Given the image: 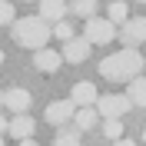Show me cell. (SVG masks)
Returning a JSON list of instances; mask_svg holds the SVG:
<instances>
[{
  "label": "cell",
  "instance_id": "8",
  "mask_svg": "<svg viewBox=\"0 0 146 146\" xmlns=\"http://www.w3.org/2000/svg\"><path fill=\"white\" fill-rule=\"evenodd\" d=\"M73 113H76V106H73L70 100H56V103L46 106V123H50V126H66L73 119Z\"/></svg>",
  "mask_w": 146,
  "mask_h": 146
},
{
  "label": "cell",
  "instance_id": "28",
  "mask_svg": "<svg viewBox=\"0 0 146 146\" xmlns=\"http://www.w3.org/2000/svg\"><path fill=\"white\" fill-rule=\"evenodd\" d=\"M0 146H3V139H0Z\"/></svg>",
  "mask_w": 146,
  "mask_h": 146
},
{
  "label": "cell",
  "instance_id": "19",
  "mask_svg": "<svg viewBox=\"0 0 146 146\" xmlns=\"http://www.w3.org/2000/svg\"><path fill=\"white\" fill-rule=\"evenodd\" d=\"M17 20V7L10 3V0H0V27H7Z\"/></svg>",
  "mask_w": 146,
  "mask_h": 146
},
{
  "label": "cell",
  "instance_id": "23",
  "mask_svg": "<svg viewBox=\"0 0 146 146\" xmlns=\"http://www.w3.org/2000/svg\"><path fill=\"white\" fill-rule=\"evenodd\" d=\"M17 146H36V139H20Z\"/></svg>",
  "mask_w": 146,
  "mask_h": 146
},
{
  "label": "cell",
  "instance_id": "9",
  "mask_svg": "<svg viewBox=\"0 0 146 146\" xmlns=\"http://www.w3.org/2000/svg\"><path fill=\"white\" fill-rule=\"evenodd\" d=\"M60 56H63L66 63H83V60L90 56V43H86L83 36H73V40H66V43H63Z\"/></svg>",
  "mask_w": 146,
  "mask_h": 146
},
{
  "label": "cell",
  "instance_id": "18",
  "mask_svg": "<svg viewBox=\"0 0 146 146\" xmlns=\"http://www.w3.org/2000/svg\"><path fill=\"white\" fill-rule=\"evenodd\" d=\"M103 136L106 139H123V119H103Z\"/></svg>",
  "mask_w": 146,
  "mask_h": 146
},
{
  "label": "cell",
  "instance_id": "25",
  "mask_svg": "<svg viewBox=\"0 0 146 146\" xmlns=\"http://www.w3.org/2000/svg\"><path fill=\"white\" fill-rule=\"evenodd\" d=\"M143 143H146V129H143Z\"/></svg>",
  "mask_w": 146,
  "mask_h": 146
},
{
  "label": "cell",
  "instance_id": "27",
  "mask_svg": "<svg viewBox=\"0 0 146 146\" xmlns=\"http://www.w3.org/2000/svg\"><path fill=\"white\" fill-rule=\"evenodd\" d=\"M0 100H3V93H0Z\"/></svg>",
  "mask_w": 146,
  "mask_h": 146
},
{
  "label": "cell",
  "instance_id": "17",
  "mask_svg": "<svg viewBox=\"0 0 146 146\" xmlns=\"http://www.w3.org/2000/svg\"><path fill=\"white\" fill-rule=\"evenodd\" d=\"M53 146H80V129H70V126H60Z\"/></svg>",
  "mask_w": 146,
  "mask_h": 146
},
{
  "label": "cell",
  "instance_id": "5",
  "mask_svg": "<svg viewBox=\"0 0 146 146\" xmlns=\"http://www.w3.org/2000/svg\"><path fill=\"white\" fill-rule=\"evenodd\" d=\"M116 36H119V43H123V50H136L146 40V17H129Z\"/></svg>",
  "mask_w": 146,
  "mask_h": 146
},
{
  "label": "cell",
  "instance_id": "10",
  "mask_svg": "<svg viewBox=\"0 0 146 146\" xmlns=\"http://www.w3.org/2000/svg\"><path fill=\"white\" fill-rule=\"evenodd\" d=\"M96 86H93L90 80H80V83H73V90H70V103L73 106H93L96 103Z\"/></svg>",
  "mask_w": 146,
  "mask_h": 146
},
{
  "label": "cell",
  "instance_id": "22",
  "mask_svg": "<svg viewBox=\"0 0 146 146\" xmlns=\"http://www.w3.org/2000/svg\"><path fill=\"white\" fill-rule=\"evenodd\" d=\"M3 133H7V116L0 113V136H3Z\"/></svg>",
  "mask_w": 146,
  "mask_h": 146
},
{
  "label": "cell",
  "instance_id": "16",
  "mask_svg": "<svg viewBox=\"0 0 146 146\" xmlns=\"http://www.w3.org/2000/svg\"><path fill=\"white\" fill-rule=\"evenodd\" d=\"M106 20L113 23V27H116V23H126V20H129V7L123 3V0H113L110 10H106Z\"/></svg>",
  "mask_w": 146,
  "mask_h": 146
},
{
  "label": "cell",
  "instance_id": "26",
  "mask_svg": "<svg viewBox=\"0 0 146 146\" xmlns=\"http://www.w3.org/2000/svg\"><path fill=\"white\" fill-rule=\"evenodd\" d=\"M136 3H146V0H136Z\"/></svg>",
  "mask_w": 146,
  "mask_h": 146
},
{
  "label": "cell",
  "instance_id": "15",
  "mask_svg": "<svg viewBox=\"0 0 146 146\" xmlns=\"http://www.w3.org/2000/svg\"><path fill=\"white\" fill-rule=\"evenodd\" d=\"M96 7H100L96 0H73L66 10H73V13H76L80 20H90V17H96Z\"/></svg>",
  "mask_w": 146,
  "mask_h": 146
},
{
  "label": "cell",
  "instance_id": "12",
  "mask_svg": "<svg viewBox=\"0 0 146 146\" xmlns=\"http://www.w3.org/2000/svg\"><path fill=\"white\" fill-rule=\"evenodd\" d=\"M36 3H40V13H36V17L43 20V23H60L63 13H66L63 0H36Z\"/></svg>",
  "mask_w": 146,
  "mask_h": 146
},
{
  "label": "cell",
  "instance_id": "14",
  "mask_svg": "<svg viewBox=\"0 0 146 146\" xmlns=\"http://www.w3.org/2000/svg\"><path fill=\"white\" fill-rule=\"evenodd\" d=\"M126 100H129V106H146V80L143 76H133V80H129Z\"/></svg>",
  "mask_w": 146,
  "mask_h": 146
},
{
  "label": "cell",
  "instance_id": "13",
  "mask_svg": "<svg viewBox=\"0 0 146 146\" xmlns=\"http://www.w3.org/2000/svg\"><path fill=\"white\" fill-rule=\"evenodd\" d=\"M73 123H76L73 129L86 133V129H93L96 123H100V113H96L93 106H76V113H73Z\"/></svg>",
  "mask_w": 146,
  "mask_h": 146
},
{
  "label": "cell",
  "instance_id": "7",
  "mask_svg": "<svg viewBox=\"0 0 146 146\" xmlns=\"http://www.w3.org/2000/svg\"><path fill=\"white\" fill-rule=\"evenodd\" d=\"M3 106L10 110V113H27L30 103H33V96H30V90H23V86H10L7 93H3Z\"/></svg>",
  "mask_w": 146,
  "mask_h": 146
},
{
  "label": "cell",
  "instance_id": "6",
  "mask_svg": "<svg viewBox=\"0 0 146 146\" xmlns=\"http://www.w3.org/2000/svg\"><path fill=\"white\" fill-rule=\"evenodd\" d=\"M33 129H36V123H33V116H27V113H13V119H7V133L13 139H33Z\"/></svg>",
  "mask_w": 146,
  "mask_h": 146
},
{
  "label": "cell",
  "instance_id": "20",
  "mask_svg": "<svg viewBox=\"0 0 146 146\" xmlns=\"http://www.w3.org/2000/svg\"><path fill=\"white\" fill-rule=\"evenodd\" d=\"M50 33H53L56 40H63V43H66V40H73V27L66 23V20H60V23H53V30H50Z\"/></svg>",
  "mask_w": 146,
  "mask_h": 146
},
{
  "label": "cell",
  "instance_id": "3",
  "mask_svg": "<svg viewBox=\"0 0 146 146\" xmlns=\"http://www.w3.org/2000/svg\"><path fill=\"white\" fill-rule=\"evenodd\" d=\"M83 40L90 46L93 43H113V40H116V27H113L106 17H90L86 27H83Z\"/></svg>",
  "mask_w": 146,
  "mask_h": 146
},
{
  "label": "cell",
  "instance_id": "24",
  "mask_svg": "<svg viewBox=\"0 0 146 146\" xmlns=\"http://www.w3.org/2000/svg\"><path fill=\"white\" fill-rule=\"evenodd\" d=\"M0 63H3V50H0Z\"/></svg>",
  "mask_w": 146,
  "mask_h": 146
},
{
  "label": "cell",
  "instance_id": "21",
  "mask_svg": "<svg viewBox=\"0 0 146 146\" xmlns=\"http://www.w3.org/2000/svg\"><path fill=\"white\" fill-rule=\"evenodd\" d=\"M113 146H136L133 139H113Z\"/></svg>",
  "mask_w": 146,
  "mask_h": 146
},
{
  "label": "cell",
  "instance_id": "4",
  "mask_svg": "<svg viewBox=\"0 0 146 146\" xmlns=\"http://www.w3.org/2000/svg\"><path fill=\"white\" fill-rule=\"evenodd\" d=\"M96 113H103V119H123V113H129V100L126 93H103L96 96Z\"/></svg>",
  "mask_w": 146,
  "mask_h": 146
},
{
  "label": "cell",
  "instance_id": "1",
  "mask_svg": "<svg viewBox=\"0 0 146 146\" xmlns=\"http://www.w3.org/2000/svg\"><path fill=\"white\" fill-rule=\"evenodd\" d=\"M143 56L136 53V50H116V53H110L100 60V76H106V80L113 83H129L133 76H139V70H143Z\"/></svg>",
  "mask_w": 146,
  "mask_h": 146
},
{
  "label": "cell",
  "instance_id": "2",
  "mask_svg": "<svg viewBox=\"0 0 146 146\" xmlns=\"http://www.w3.org/2000/svg\"><path fill=\"white\" fill-rule=\"evenodd\" d=\"M10 36L23 50H43L53 33H50V23H43L40 17H23V20H13L10 23Z\"/></svg>",
  "mask_w": 146,
  "mask_h": 146
},
{
  "label": "cell",
  "instance_id": "30",
  "mask_svg": "<svg viewBox=\"0 0 146 146\" xmlns=\"http://www.w3.org/2000/svg\"><path fill=\"white\" fill-rule=\"evenodd\" d=\"M143 63H146V60H143Z\"/></svg>",
  "mask_w": 146,
  "mask_h": 146
},
{
  "label": "cell",
  "instance_id": "29",
  "mask_svg": "<svg viewBox=\"0 0 146 146\" xmlns=\"http://www.w3.org/2000/svg\"><path fill=\"white\" fill-rule=\"evenodd\" d=\"M23 3H30V0H23Z\"/></svg>",
  "mask_w": 146,
  "mask_h": 146
},
{
  "label": "cell",
  "instance_id": "11",
  "mask_svg": "<svg viewBox=\"0 0 146 146\" xmlns=\"http://www.w3.org/2000/svg\"><path fill=\"white\" fill-rule=\"evenodd\" d=\"M60 63H63V56L56 53V50H50V46L33 50V66H36L40 73H56V70H60Z\"/></svg>",
  "mask_w": 146,
  "mask_h": 146
}]
</instances>
